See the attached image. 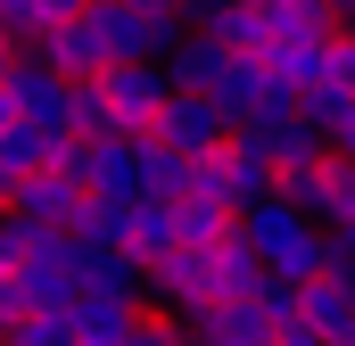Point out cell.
I'll list each match as a JSON object with an SVG mask.
<instances>
[{
	"instance_id": "52a82bcc",
	"label": "cell",
	"mask_w": 355,
	"mask_h": 346,
	"mask_svg": "<svg viewBox=\"0 0 355 346\" xmlns=\"http://www.w3.org/2000/svg\"><path fill=\"white\" fill-rule=\"evenodd\" d=\"M289 330H306L314 346H347L355 338V280H306Z\"/></svg>"
},
{
	"instance_id": "4fadbf2b",
	"label": "cell",
	"mask_w": 355,
	"mask_h": 346,
	"mask_svg": "<svg viewBox=\"0 0 355 346\" xmlns=\"http://www.w3.org/2000/svg\"><path fill=\"white\" fill-rule=\"evenodd\" d=\"M223 231H232V215H223L215 198H198V190L174 198V248H215Z\"/></svg>"
},
{
	"instance_id": "5bb4252c",
	"label": "cell",
	"mask_w": 355,
	"mask_h": 346,
	"mask_svg": "<svg viewBox=\"0 0 355 346\" xmlns=\"http://www.w3.org/2000/svg\"><path fill=\"white\" fill-rule=\"evenodd\" d=\"M207 272H215V305H223V297H248V289H257V256L240 248V231H223V239L207 248Z\"/></svg>"
},
{
	"instance_id": "603a6c76",
	"label": "cell",
	"mask_w": 355,
	"mask_h": 346,
	"mask_svg": "<svg viewBox=\"0 0 355 346\" xmlns=\"http://www.w3.org/2000/svg\"><path fill=\"white\" fill-rule=\"evenodd\" d=\"M322 8H331V17H339V25H347V0H322Z\"/></svg>"
},
{
	"instance_id": "8992f818",
	"label": "cell",
	"mask_w": 355,
	"mask_h": 346,
	"mask_svg": "<svg viewBox=\"0 0 355 346\" xmlns=\"http://www.w3.org/2000/svg\"><path fill=\"white\" fill-rule=\"evenodd\" d=\"M157 149H174V157H207V149H223L232 140V124L207 107V99H182V91H166V107H157V132H149Z\"/></svg>"
},
{
	"instance_id": "6da1fadb",
	"label": "cell",
	"mask_w": 355,
	"mask_h": 346,
	"mask_svg": "<svg viewBox=\"0 0 355 346\" xmlns=\"http://www.w3.org/2000/svg\"><path fill=\"white\" fill-rule=\"evenodd\" d=\"M240 248L257 256V280H281V289H306V280H322V231L289 206V198H265V206H248L240 223Z\"/></svg>"
},
{
	"instance_id": "277c9868",
	"label": "cell",
	"mask_w": 355,
	"mask_h": 346,
	"mask_svg": "<svg viewBox=\"0 0 355 346\" xmlns=\"http://www.w3.org/2000/svg\"><path fill=\"white\" fill-rule=\"evenodd\" d=\"M0 107H8V124L67 140V83H58V75H50L42 58H17V66L0 75Z\"/></svg>"
},
{
	"instance_id": "30bf717a",
	"label": "cell",
	"mask_w": 355,
	"mask_h": 346,
	"mask_svg": "<svg viewBox=\"0 0 355 346\" xmlns=\"http://www.w3.org/2000/svg\"><path fill=\"white\" fill-rule=\"evenodd\" d=\"M116 256L132 264V272H157V264L174 256V206H166V198H141V206L124 215V239H116Z\"/></svg>"
},
{
	"instance_id": "7c38bea8",
	"label": "cell",
	"mask_w": 355,
	"mask_h": 346,
	"mask_svg": "<svg viewBox=\"0 0 355 346\" xmlns=\"http://www.w3.org/2000/svg\"><path fill=\"white\" fill-rule=\"evenodd\" d=\"M132 322H141L132 305H99V297H75V305H67L75 346H124V330H132Z\"/></svg>"
},
{
	"instance_id": "7a4b0ae2",
	"label": "cell",
	"mask_w": 355,
	"mask_h": 346,
	"mask_svg": "<svg viewBox=\"0 0 355 346\" xmlns=\"http://www.w3.org/2000/svg\"><path fill=\"white\" fill-rule=\"evenodd\" d=\"M8 305H17V322L67 313V305H75V248H67V239H33L25 256L8 264Z\"/></svg>"
},
{
	"instance_id": "ba28073f",
	"label": "cell",
	"mask_w": 355,
	"mask_h": 346,
	"mask_svg": "<svg viewBox=\"0 0 355 346\" xmlns=\"http://www.w3.org/2000/svg\"><path fill=\"white\" fill-rule=\"evenodd\" d=\"M25 58H42L58 83H91V75H107V50H99V33H91V17H67L58 33H42Z\"/></svg>"
},
{
	"instance_id": "9a60e30c",
	"label": "cell",
	"mask_w": 355,
	"mask_h": 346,
	"mask_svg": "<svg viewBox=\"0 0 355 346\" xmlns=\"http://www.w3.org/2000/svg\"><path fill=\"white\" fill-rule=\"evenodd\" d=\"M124 215H132V206H99V198H83L75 223H67V248H116V239H124Z\"/></svg>"
},
{
	"instance_id": "ac0fdd59",
	"label": "cell",
	"mask_w": 355,
	"mask_h": 346,
	"mask_svg": "<svg viewBox=\"0 0 355 346\" xmlns=\"http://www.w3.org/2000/svg\"><path fill=\"white\" fill-rule=\"evenodd\" d=\"M124 346H182V322H166V313H141V322L124 330Z\"/></svg>"
},
{
	"instance_id": "9c48e42d",
	"label": "cell",
	"mask_w": 355,
	"mask_h": 346,
	"mask_svg": "<svg viewBox=\"0 0 355 346\" xmlns=\"http://www.w3.org/2000/svg\"><path fill=\"white\" fill-rule=\"evenodd\" d=\"M182 346H272V322L248 297H223V305H207V313L182 322Z\"/></svg>"
},
{
	"instance_id": "ffe728a7",
	"label": "cell",
	"mask_w": 355,
	"mask_h": 346,
	"mask_svg": "<svg viewBox=\"0 0 355 346\" xmlns=\"http://www.w3.org/2000/svg\"><path fill=\"white\" fill-rule=\"evenodd\" d=\"M141 17H182V0H132Z\"/></svg>"
},
{
	"instance_id": "d6986e66",
	"label": "cell",
	"mask_w": 355,
	"mask_h": 346,
	"mask_svg": "<svg viewBox=\"0 0 355 346\" xmlns=\"http://www.w3.org/2000/svg\"><path fill=\"white\" fill-rule=\"evenodd\" d=\"M67 17H83V0H33V25H42V33H58Z\"/></svg>"
},
{
	"instance_id": "8fae6325",
	"label": "cell",
	"mask_w": 355,
	"mask_h": 346,
	"mask_svg": "<svg viewBox=\"0 0 355 346\" xmlns=\"http://www.w3.org/2000/svg\"><path fill=\"white\" fill-rule=\"evenodd\" d=\"M297 116L322 140V157H347L355 149V91H314V99H297Z\"/></svg>"
},
{
	"instance_id": "2e32d148",
	"label": "cell",
	"mask_w": 355,
	"mask_h": 346,
	"mask_svg": "<svg viewBox=\"0 0 355 346\" xmlns=\"http://www.w3.org/2000/svg\"><path fill=\"white\" fill-rule=\"evenodd\" d=\"M0 346H75V330H67V313H33V322H8Z\"/></svg>"
},
{
	"instance_id": "3957f363",
	"label": "cell",
	"mask_w": 355,
	"mask_h": 346,
	"mask_svg": "<svg viewBox=\"0 0 355 346\" xmlns=\"http://www.w3.org/2000/svg\"><path fill=\"white\" fill-rule=\"evenodd\" d=\"M91 91H99L107 140H149L157 132V107H166V75L157 66H107V75H91Z\"/></svg>"
},
{
	"instance_id": "cb8c5ba5",
	"label": "cell",
	"mask_w": 355,
	"mask_h": 346,
	"mask_svg": "<svg viewBox=\"0 0 355 346\" xmlns=\"http://www.w3.org/2000/svg\"><path fill=\"white\" fill-rule=\"evenodd\" d=\"M83 8H91V0H83Z\"/></svg>"
},
{
	"instance_id": "7402d4cb",
	"label": "cell",
	"mask_w": 355,
	"mask_h": 346,
	"mask_svg": "<svg viewBox=\"0 0 355 346\" xmlns=\"http://www.w3.org/2000/svg\"><path fill=\"white\" fill-rule=\"evenodd\" d=\"M272 346H314V338H306V330H272Z\"/></svg>"
},
{
	"instance_id": "44dd1931",
	"label": "cell",
	"mask_w": 355,
	"mask_h": 346,
	"mask_svg": "<svg viewBox=\"0 0 355 346\" xmlns=\"http://www.w3.org/2000/svg\"><path fill=\"white\" fill-rule=\"evenodd\" d=\"M8 322H17V305H8V272H0V330H8Z\"/></svg>"
},
{
	"instance_id": "e0dca14e",
	"label": "cell",
	"mask_w": 355,
	"mask_h": 346,
	"mask_svg": "<svg viewBox=\"0 0 355 346\" xmlns=\"http://www.w3.org/2000/svg\"><path fill=\"white\" fill-rule=\"evenodd\" d=\"M322 280H355V239L347 231H322Z\"/></svg>"
},
{
	"instance_id": "5b68a950",
	"label": "cell",
	"mask_w": 355,
	"mask_h": 346,
	"mask_svg": "<svg viewBox=\"0 0 355 346\" xmlns=\"http://www.w3.org/2000/svg\"><path fill=\"white\" fill-rule=\"evenodd\" d=\"M331 33H339V17L322 0H257V58L265 50H314Z\"/></svg>"
}]
</instances>
